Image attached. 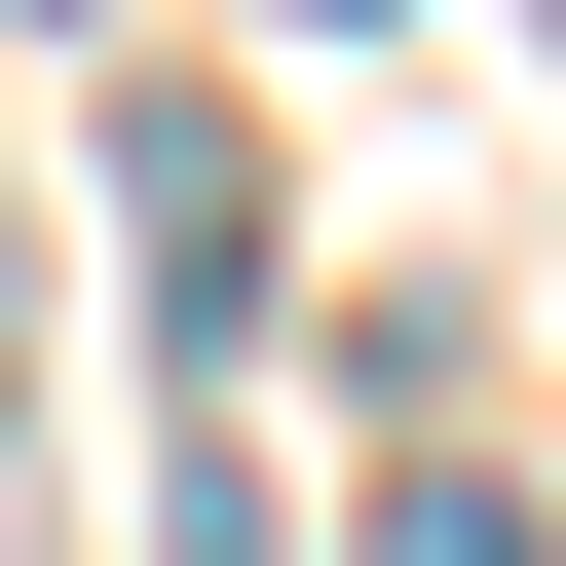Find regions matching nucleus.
<instances>
[{"mask_svg":"<svg viewBox=\"0 0 566 566\" xmlns=\"http://www.w3.org/2000/svg\"><path fill=\"white\" fill-rule=\"evenodd\" d=\"M114 189H151V303H189V340H264V151H227V114H151Z\"/></svg>","mask_w":566,"mask_h":566,"instance_id":"obj_1","label":"nucleus"},{"mask_svg":"<svg viewBox=\"0 0 566 566\" xmlns=\"http://www.w3.org/2000/svg\"><path fill=\"white\" fill-rule=\"evenodd\" d=\"M378 566H528V491H378Z\"/></svg>","mask_w":566,"mask_h":566,"instance_id":"obj_2","label":"nucleus"}]
</instances>
